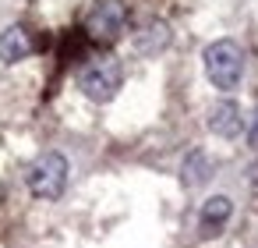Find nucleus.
<instances>
[{"mask_svg": "<svg viewBox=\"0 0 258 248\" xmlns=\"http://www.w3.org/2000/svg\"><path fill=\"white\" fill-rule=\"evenodd\" d=\"M68 174H71L68 156L57 153V149H50V153H43V156L32 160V167H29V174H25V184H29V191H32L36 199L53 202V199L64 195V188H68Z\"/></svg>", "mask_w": 258, "mask_h": 248, "instance_id": "2", "label": "nucleus"}, {"mask_svg": "<svg viewBox=\"0 0 258 248\" xmlns=\"http://www.w3.org/2000/svg\"><path fill=\"white\" fill-rule=\"evenodd\" d=\"M0 202H4V181H0Z\"/></svg>", "mask_w": 258, "mask_h": 248, "instance_id": "11", "label": "nucleus"}, {"mask_svg": "<svg viewBox=\"0 0 258 248\" xmlns=\"http://www.w3.org/2000/svg\"><path fill=\"white\" fill-rule=\"evenodd\" d=\"M230 213H233V202H230L226 195H212V199H205V202H202V213H198V227H202V234H205V237L219 234V230L226 227Z\"/></svg>", "mask_w": 258, "mask_h": 248, "instance_id": "6", "label": "nucleus"}, {"mask_svg": "<svg viewBox=\"0 0 258 248\" xmlns=\"http://www.w3.org/2000/svg\"><path fill=\"white\" fill-rule=\"evenodd\" d=\"M244 128V117H240V107L233 100H219L212 110H209V131L219 135V138H237Z\"/></svg>", "mask_w": 258, "mask_h": 248, "instance_id": "5", "label": "nucleus"}, {"mask_svg": "<svg viewBox=\"0 0 258 248\" xmlns=\"http://www.w3.org/2000/svg\"><path fill=\"white\" fill-rule=\"evenodd\" d=\"M78 85H82V92H85L92 103H110V100L120 92V85H124V68H120V61H113V57H99V61H92L89 68H82Z\"/></svg>", "mask_w": 258, "mask_h": 248, "instance_id": "3", "label": "nucleus"}, {"mask_svg": "<svg viewBox=\"0 0 258 248\" xmlns=\"http://www.w3.org/2000/svg\"><path fill=\"white\" fill-rule=\"evenodd\" d=\"M170 46V25L166 22H145L138 32H135V50L142 54V57H156V54H163Z\"/></svg>", "mask_w": 258, "mask_h": 248, "instance_id": "8", "label": "nucleus"}, {"mask_svg": "<svg viewBox=\"0 0 258 248\" xmlns=\"http://www.w3.org/2000/svg\"><path fill=\"white\" fill-rule=\"evenodd\" d=\"M127 29V8L124 0H96V8L85 18V36L96 43H117Z\"/></svg>", "mask_w": 258, "mask_h": 248, "instance_id": "4", "label": "nucleus"}, {"mask_svg": "<svg viewBox=\"0 0 258 248\" xmlns=\"http://www.w3.org/2000/svg\"><path fill=\"white\" fill-rule=\"evenodd\" d=\"M247 138H251V145L258 149V114H254V121H251V135H247Z\"/></svg>", "mask_w": 258, "mask_h": 248, "instance_id": "10", "label": "nucleus"}, {"mask_svg": "<svg viewBox=\"0 0 258 248\" xmlns=\"http://www.w3.org/2000/svg\"><path fill=\"white\" fill-rule=\"evenodd\" d=\"M29 54H32V36L25 25H11V29L0 32V61L4 64H18Z\"/></svg>", "mask_w": 258, "mask_h": 248, "instance_id": "7", "label": "nucleus"}, {"mask_svg": "<svg viewBox=\"0 0 258 248\" xmlns=\"http://www.w3.org/2000/svg\"><path fill=\"white\" fill-rule=\"evenodd\" d=\"M202 61H205L209 82H212L219 92H230V89L240 85V78H244V50H240L233 39H216V43H209L205 54H202Z\"/></svg>", "mask_w": 258, "mask_h": 248, "instance_id": "1", "label": "nucleus"}, {"mask_svg": "<svg viewBox=\"0 0 258 248\" xmlns=\"http://www.w3.org/2000/svg\"><path fill=\"white\" fill-rule=\"evenodd\" d=\"M209 177H212V163H209V156H205L202 149L187 153L184 163H180V181H184V188H198V184H205Z\"/></svg>", "mask_w": 258, "mask_h": 248, "instance_id": "9", "label": "nucleus"}]
</instances>
